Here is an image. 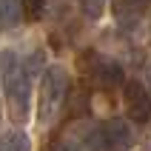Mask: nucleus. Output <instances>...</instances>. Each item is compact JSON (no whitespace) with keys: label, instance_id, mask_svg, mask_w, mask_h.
I'll return each mask as SVG.
<instances>
[{"label":"nucleus","instance_id":"1","mask_svg":"<svg viewBox=\"0 0 151 151\" xmlns=\"http://www.w3.org/2000/svg\"><path fill=\"white\" fill-rule=\"evenodd\" d=\"M0 86H3V97H6L9 114L17 120L29 117L32 109V80H29V68L14 51H3L0 54Z\"/></svg>","mask_w":151,"mask_h":151},{"label":"nucleus","instance_id":"2","mask_svg":"<svg viewBox=\"0 0 151 151\" xmlns=\"http://www.w3.org/2000/svg\"><path fill=\"white\" fill-rule=\"evenodd\" d=\"M66 94H68L66 68H60V66L46 68V74L40 80V94H37V120L40 123H51L57 117V111L63 109Z\"/></svg>","mask_w":151,"mask_h":151},{"label":"nucleus","instance_id":"3","mask_svg":"<svg viewBox=\"0 0 151 151\" xmlns=\"http://www.w3.org/2000/svg\"><path fill=\"white\" fill-rule=\"evenodd\" d=\"M88 77H91V83L97 86V88H106V91H111V88H117V86L126 83V77H123V68H120L117 60L111 57H100V54H94V51H88Z\"/></svg>","mask_w":151,"mask_h":151},{"label":"nucleus","instance_id":"4","mask_svg":"<svg viewBox=\"0 0 151 151\" xmlns=\"http://www.w3.org/2000/svg\"><path fill=\"white\" fill-rule=\"evenodd\" d=\"M123 103H126V111L134 123H148L151 120V94L140 80H128L123 83Z\"/></svg>","mask_w":151,"mask_h":151},{"label":"nucleus","instance_id":"5","mask_svg":"<svg viewBox=\"0 0 151 151\" xmlns=\"http://www.w3.org/2000/svg\"><path fill=\"white\" fill-rule=\"evenodd\" d=\"M131 145H134V134L126 120L114 117L100 128V151H131Z\"/></svg>","mask_w":151,"mask_h":151},{"label":"nucleus","instance_id":"6","mask_svg":"<svg viewBox=\"0 0 151 151\" xmlns=\"http://www.w3.org/2000/svg\"><path fill=\"white\" fill-rule=\"evenodd\" d=\"M23 17V0H0V29L3 32H12L14 26H20Z\"/></svg>","mask_w":151,"mask_h":151},{"label":"nucleus","instance_id":"7","mask_svg":"<svg viewBox=\"0 0 151 151\" xmlns=\"http://www.w3.org/2000/svg\"><path fill=\"white\" fill-rule=\"evenodd\" d=\"M0 151H32V140L26 131L14 128V131H3L0 134Z\"/></svg>","mask_w":151,"mask_h":151},{"label":"nucleus","instance_id":"8","mask_svg":"<svg viewBox=\"0 0 151 151\" xmlns=\"http://www.w3.org/2000/svg\"><path fill=\"white\" fill-rule=\"evenodd\" d=\"M145 9H148V0H114L117 20H137Z\"/></svg>","mask_w":151,"mask_h":151},{"label":"nucleus","instance_id":"9","mask_svg":"<svg viewBox=\"0 0 151 151\" xmlns=\"http://www.w3.org/2000/svg\"><path fill=\"white\" fill-rule=\"evenodd\" d=\"M80 12L88 20H100V14L106 12V0H80Z\"/></svg>","mask_w":151,"mask_h":151},{"label":"nucleus","instance_id":"10","mask_svg":"<svg viewBox=\"0 0 151 151\" xmlns=\"http://www.w3.org/2000/svg\"><path fill=\"white\" fill-rule=\"evenodd\" d=\"M23 12H26V20H40L46 12V0H23Z\"/></svg>","mask_w":151,"mask_h":151},{"label":"nucleus","instance_id":"11","mask_svg":"<svg viewBox=\"0 0 151 151\" xmlns=\"http://www.w3.org/2000/svg\"><path fill=\"white\" fill-rule=\"evenodd\" d=\"M40 63H43V51H34L32 57H29V71H37V68H40Z\"/></svg>","mask_w":151,"mask_h":151},{"label":"nucleus","instance_id":"12","mask_svg":"<svg viewBox=\"0 0 151 151\" xmlns=\"http://www.w3.org/2000/svg\"><path fill=\"white\" fill-rule=\"evenodd\" d=\"M54 151H83V148H80V145H74V143H60Z\"/></svg>","mask_w":151,"mask_h":151},{"label":"nucleus","instance_id":"13","mask_svg":"<svg viewBox=\"0 0 151 151\" xmlns=\"http://www.w3.org/2000/svg\"><path fill=\"white\" fill-rule=\"evenodd\" d=\"M148 83H151V68H148Z\"/></svg>","mask_w":151,"mask_h":151}]
</instances>
